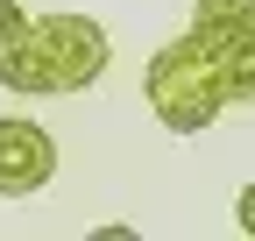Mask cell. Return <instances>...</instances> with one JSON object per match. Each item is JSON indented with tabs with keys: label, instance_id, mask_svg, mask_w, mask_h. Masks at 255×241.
I'll list each match as a JSON object with an SVG mask.
<instances>
[{
	"label": "cell",
	"instance_id": "obj_1",
	"mask_svg": "<svg viewBox=\"0 0 255 241\" xmlns=\"http://www.w3.org/2000/svg\"><path fill=\"white\" fill-rule=\"evenodd\" d=\"M142 100L149 114L163 120L170 135H199L213 128V114L227 107H248L255 100V43H206V36H184L163 43L142 71Z\"/></svg>",
	"mask_w": 255,
	"mask_h": 241
},
{
	"label": "cell",
	"instance_id": "obj_2",
	"mask_svg": "<svg viewBox=\"0 0 255 241\" xmlns=\"http://www.w3.org/2000/svg\"><path fill=\"white\" fill-rule=\"evenodd\" d=\"M107 57H114V43H107V28L92 14H36L0 50V85L7 93H28V100L85 93V85H100Z\"/></svg>",
	"mask_w": 255,
	"mask_h": 241
},
{
	"label": "cell",
	"instance_id": "obj_3",
	"mask_svg": "<svg viewBox=\"0 0 255 241\" xmlns=\"http://www.w3.org/2000/svg\"><path fill=\"white\" fill-rule=\"evenodd\" d=\"M50 177H57V142H50V128L7 114V120H0V199H28V192H43Z\"/></svg>",
	"mask_w": 255,
	"mask_h": 241
},
{
	"label": "cell",
	"instance_id": "obj_4",
	"mask_svg": "<svg viewBox=\"0 0 255 241\" xmlns=\"http://www.w3.org/2000/svg\"><path fill=\"white\" fill-rule=\"evenodd\" d=\"M191 36L206 43H255V0H199L191 7Z\"/></svg>",
	"mask_w": 255,
	"mask_h": 241
},
{
	"label": "cell",
	"instance_id": "obj_5",
	"mask_svg": "<svg viewBox=\"0 0 255 241\" xmlns=\"http://www.w3.org/2000/svg\"><path fill=\"white\" fill-rule=\"evenodd\" d=\"M21 21H28V7H21V0H0V50L21 36Z\"/></svg>",
	"mask_w": 255,
	"mask_h": 241
}]
</instances>
